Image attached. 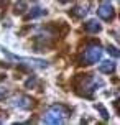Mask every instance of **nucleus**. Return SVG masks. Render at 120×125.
I'll use <instances>...</instances> for the list:
<instances>
[{"instance_id": "nucleus-1", "label": "nucleus", "mask_w": 120, "mask_h": 125, "mask_svg": "<svg viewBox=\"0 0 120 125\" xmlns=\"http://www.w3.org/2000/svg\"><path fill=\"white\" fill-rule=\"evenodd\" d=\"M71 115V110L63 104H54L50 107V110L44 114L43 122L44 124H63L64 120Z\"/></svg>"}, {"instance_id": "nucleus-2", "label": "nucleus", "mask_w": 120, "mask_h": 125, "mask_svg": "<svg viewBox=\"0 0 120 125\" xmlns=\"http://www.w3.org/2000/svg\"><path fill=\"white\" fill-rule=\"evenodd\" d=\"M100 58H102V48L99 44H90V46H87V50L84 53L82 61H84V64H94Z\"/></svg>"}, {"instance_id": "nucleus-3", "label": "nucleus", "mask_w": 120, "mask_h": 125, "mask_svg": "<svg viewBox=\"0 0 120 125\" xmlns=\"http://www.w3.org/2000/svg\"><path fill=\"white\" fill-rule=\"evenodd\" d=\"M97 15L100 17L102 20H105V21H110V20L115 17V12H114V7L110 5V2H102L99 8H97Z\"/></svg>"}, {"instance_id": "nucleus-4", "label": "nucleus", "mask_w": 120, "mask_h": 125, "mask_svg": "<svg viewBox=\"0 0 120 125\" xmlns=\"http://www.w3.org/2000/svg\"><path fill=\"white\" fill-rule=\"evenodd\" d=\"M12 105L13 107H18L21 110H28L33 107V99L26 97V95H17L12 99Z\"/></svg>"}, {"instance_id": "nucleus-5", "label": "nucleus", "mask_w": 120, "mask_h": 125, "mask_svg": "<svg viewBox=\"0 0 120 125\" xmlns=\"http://www.w3.org/2000/svg\"><path fill=\"white\" fill-rule=\"evenodd\" d=\"M51 46V38L50 36H43V35H38L35 38V48L36 51H46Z\"/></svg>"}, {"instance_id": "nucleus-6", "label": "nucleus", "mask_w": 120, "mask_h": 125, "mask_svg": "<svg viewBox=\"0 0 120 125\" xmlns=\"http://www.w3.org/2000/svg\"><path fill=\"white\" fill-rule=\"evenodd\" d=\"M99 71L104 73V74H110V73H114V71H115V61H110V59L102 61L100 66H99Z\"/></svg>"}, {"instance_id": "nucleus-7", "label": "nucleus", "mask_w": 120, "mask_h": 125, "mask_svg": "<svg viewBox=\"0 0 120 125\" xmlns=\"http://www.w3.org/2000/svg\"><path fill=\"white\" fill-rule=\"evenodd\" d=\"M46 10L44 8H40V7H35V8H31L30 12L25 15V20H33V18H38V17H43V15H46Z\"/></svg>"}, {"instance_id": "nucleus-8", "label": "nucleus", "mask_w": 120, "mask_h": 125, "mask_svg": "<svg viewBox=\"0 0 120 125\" xmlns=\"http://www.w3.org/2000/svg\"><path fill=\"white\" fill-rule=\"evenodd\" d=\"M84 28H86V31H87V33H99V31L102 30L100 23H99L97 20H89L87 23L84 25Z\"/></svg>"}, {"instance_id": "nucleus-9", "label": "nucleus", "mask_w": 120, "mask_h": 125, "mask_svg": "<svg viewBox=\"0 0 120 125\" xmlns=\"http://www.w3.org/2000/svg\"><path fill=\"white\" fill-rule=\"evenodd\" d=\"M86 13H87V8L86 7H81V5H77V7H74V8L69 10V15L74 17V18H82V17H86Z\"/></svg>"}, {"instance_id": "nucleus-10", "label": "nucleus", "mask_w": 120, "mask_h": 125, "mask_svg": "<svg viewBox=\"0 0 120 125\" xmlns=\"http://www.w3.org/2000/svg\"><path fill=\"white\" fill-rule=\"evenodd\" d=\"M25 10H28L25 0H18V2L15 3V7H13V13H15V15H23Z\"/></svg>"}, {"instance_id": "nucleus-11", "label": "nucleus", "mask_w": 120, "mask_h": 125, "mask_svg": "<svg viewBox=\"0 0 120 125\" xmlns=\"http://www.w3.org/2000/svg\"><path fill=\"white\" fill-rule=\"evenodd\" d=\"M107 51H109V54H112L114 58H119V51H117V48H115V46H109Z\"/></svg>"}, {"instance_id": "nucleus-12", "label": "nucleus", "mask_w": 120, "mask_h": 125, "mask_svg": "<svg viewBox=\"0 0 120 125\" xmlns=\"http://www.w3.org/2000/svg\"><path fill=\"white\" fill-rule=\"evenodd\" d=\"M35 84H36V77H31V79H28V81H26V87H33V86H35Z\"/></svg>"}, {"instance_id": "nucleus-13", "label": "nucleus", "mask_w": 120, "mask_h": 125, "mask_svg": "<svg viewBox=\"0 0 120 125\" xmlns=\"http://www.w3.org/2000/svg\"><path fill=\"white\" fill-rule=\"evenodd\" d=\"M97 109L100 110V114H102V117H104V119H109V114H107V110H105L104 107H102V105H97Z\"/></svg>"}, {"instance_id": "nucleus-14", "label": "nucleus", "mask_w": 120, "mask_h": 125, "mask_svg": "<svg viewBox=\"0 0 120 125\" xmlns=\"http://www.w3.org/2000/svg\"><path fill=\"white\" fill-rule=\"evenodd\" d=\"M8 5V0H0V7H7Z\"/></svg>"}, {"instance_id": "nucleus-15", "label": "nucleus", "mask_w": 120, "mask_h": 125, "mask_svg": "<svg viewBox=\"0 0 120 125\" xmlns=\"http://www.w3.org/2000/svg\"><path fill=\"white\" fill-rule=\"evenodd\" d=\"M58 2H61V3H69L71 0H58Z\"/></svg>"}]
</instances>
